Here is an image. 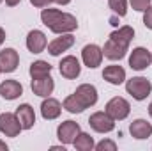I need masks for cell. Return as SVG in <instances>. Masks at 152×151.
I'll list each match as a JSON object with an SVG mask.
<instances>
[{"label":"cell","mask_w":152,"mask_h":151,"mask_svg":"<svg viewBox=\"0 0 152 151\" xmlns=\"http://www.w3.org/2000/svg\"><path fill=\"white\" fill-rule=\"evenodd\" d=\"M4 41H5V30H4V29L0 27V44H2Z\"/></svg>","instance_id":"obj_33"},{"label":"cell","mask_w":152,"mask_h":151,"mask_svg":"<svg viewBox=\"0 0 152 151\" xmlns=\"http://www.w3.org/2000/svg\"><path fill=\"white\" fill-rule=\"evenodd\" d=\"M126 91L136 101H143L151 94L152 84H151V80H147L145 76H133V78H129L126 82Z\"/></svg>","instance_id":"obj_2"},{"label":"cell","mask_w":152,"mask_h":151,"mask_svg":"<svg viewBox=\"0 0 152 151\" xmlns=\"http://www.w3.org/2000/svg\"><path fill=\"white\" fill-rule=\"evenodd\" d=\"M0 151H7V144L4 141H0Z\"/></svg>","instance_id":"obj_34"},{"label":"cell","mask_w":152,"mask_h":151,"mask_svg":"<svg viewBox=\"0 0 152 151\" xmlns=\"http://www.w3.org/2000/svg\"><path fill=\"white\" fill-rule=\"evenodd\" d=\"M21 130L23 128H21L16 114L12 112L0 114V133H4L5 137H18Z\"/></svg>","instance_id":"obj_6"},{"label":"cell","mask_w":152,"mask_h":151,"mask_svg":"<svg viewBox=\"0 0 152 151\" xmlns=\"http://www.w3.org/2000/svg\"><path fill=\"white\" fill-rule=\"evenodd\" d=\"M103 48L101 46H97V44H87V46H83V50H81V61H83V64L87 66V68H90V70H96L97 66H101V62H103Z\"/></svg>","instance_id":"obj_7"},{"label":"cell","mask_w":152,"mask_h":151,"mask_svg":"<svg viewBox=\"0 0 152 151\" xmlns=\"http://www.w3.org/2000/svg\"><path fill=\"white\" fill-rule=\"evenodd\" d=\"M133 38H134V29L129 27V25H122V27H118L117 30H113L110 34V39H113V41L127 46V48H129V43L133 41Z\"/></svg>","instance_id":"obj_21"},{"label":"cell","mask_w":152,"mask_h":151,"mask_svg":"<svg viewBox=\"0 0 152 151\" xmlns=\"http://www.w3.org/2000/svg\"><path fill=\"white\" fill-rule=\"evenodd\" d=\"M81 132V128H80V124L76 123V121H71V119H67V121H62L60 124H58V128H57V137H58V141L62 142V144H73L76 139V135Z\"/></svg>","instance_id":"obj_4"},{"label":"cell","mask_w":152,"mask_h":151,"mask_svg":"<svg viewBox=\"0 0 152 151\" xmlns=\"http://www.w3.org/2000/svg\"><path fill=\"white\" fill-rule=\"evenodd\" d=\"M41 21L55 34H69L78 29V20L75 14L62 13L51 7H44L41 11Z\"/></svg>","instance_id":"obj_1"},{"label":"cell","mask_w":152,"mask_h":151,"mask_svg":"<svg viewBox=\"0 0 152 151\" xmlns=\"http://www.w3.org/2000/svg\"><path fill=\"white\" fill-rule=\"evenodd\" d=\"M75 94H76V98L85 105V109L94 107L97 103V89L92 84H81V85H78Z\"/></svg>","instance_id":"obj_11"},{"label":"cell","mask_w":152,"mask_h":151,"mask_svg":"<svg viewBox=\"0 0 152 151\" xmlns=\"http://www.w3.org/2000/svg\"><path fill=\"white\" fill-rule=\"evenodd\" d=\"M62 107H64L67 112H71V114H81L83 110H85V105L76 98V94H69V96L64 100Z\"/></svg>","instance_id":"obj_24"},{"label":"cell","mask_w":152,"mask_h":151,"mask_svg":"<svg viewBox=\"0 0 152 151\" xmlns=\"http://www.w3.org/2000/svg\"><path fill=\"white\" fill-rule=\"evenodd\" d=\"M96 150L97 151H115L117 150V144H115L113 141H110V139H104V141H101V142L96 144Z\"/></svg>","instance_id":"obj_26"},{"label":"cell","mask_w":152,"mask_h":151,"mask_svg":"<svg viewBox=\"0 0 152 151\" xmlns=\"http://www.w3.org/2000/svg\"><path fill=\"white\" fill-rule=\"evenodd\" d=\"M58 71H60V75L64 76V78H67V80H75V78H78L80 73H81L80 61L76 59L75 55H67V57H64V59L60 61V64H58Z\"/></svg>","instance_id":"obj_10"},{"label":"cell","mask_w":152,"mask_h":151,"mask_svg":"<svg viewBox=\"0 0 152 151\" xmlns=\"http://www.w3.org/2000/svg\"><path fill=\"white\" fill-rule=\"evenodd\" d=\"M149 115L152 117V101H151V105H149Z\"/></svg>","instance_id":"obj_35"},{"label":"cell","mask_w":152,"mask_h":151,"mask_svg":"<svg viewBox=\"0 0 152 151\" xmlns=\"http://www.w3.org/2000/svg\"><path fill=\"white\" fill-rule=\"evenodd\" d=\"M0 4H2V0H0Z\"/></svg>","instance_id":"obj_38"},{"label":"cell","mask_w":152,"mask_h":151,"mask_svg":"<svg viewBox=\"0 0 152 151\" xmlns=\"http://www.w3.org/2000/svg\"><path fill=\"white\" fill-rule=\"evenodd\" d=\"M151 62H152V53H151Z\"/></svg>","instance_id":"obj_36"},{"label":"cell","mask_w":152,"mask_h":151,"mask_svg":"<svg viewBox=\"0 0 152 151\" xmlns=\"http://www.w3.org/2000/svg\"><path fill=\"white\" fill-rule=\"evenodd\" d=\"M88 124L97 133H110L115 128V121L106 112H94L88 117Z\"/></svg>","instance_id":"obj_5"},{"label":"cell","mask_w":152,"mask_h":151,"mask_svg":"<svg viewBox=\"0 0 152 151\" xmlns=\"http://www.w3.org/2000/svg\"><path fill=\"white\" fill-rule=\"evenodd\" d=\"M151 64V52L143 46H136L133 48L131 55H129V66L131 70H136V71H143L147 70Z\"/></svg>","instance_id":"obj_8"},{"label":"cell","mask_w":152,"mask_h":151,"mask_svg":"<svg viewBox=\"0 0 152 151\" xmlns=\"http://www.w3.org/2000/svg\"><path fill=\"white\" fill-rule=\"evenodd\" d=\"M21 0H5V4L9 5V7H14V5H18Z\"/></svg>","instance_id":"obj_30"},{"label":"cell","mask_w":152,"mask_h":151,"mask_svg":"<svg viewBox=\"0 0 152 151\" xmlns=\"http://www.w3.org/2000/svg\"><path fill=\"white\" fill-rule=\"evenodd\" d=\"M143 25L152 30V4L143 11Z\"/></svg>","instance_id":"obj_28"},{"label":"cell","mask_w":152,"mask_h":151,"mask_svg":"<svg viewBox=\"0 0 152 151\" xmlns=\"http://www.w3.org/2000/svg\"><path fill=\"white\" fill-rule=\"evenodd\" d=\"M104 112L108 114L113 121H124V119L129 115V112H131V105H129V101H127L126 98L115 96V98H112V100L106 103Z\"/></svg>","instance_id":"obj_3"},{"label":"cell","mask_w":152,"mask_h":151,"mask_svg":"<svg viewBox=\"0 0 152 151\" xmlns=\"http://www.w3.org/2000/svg\"><path fill=\"white\" fill-rule=\"evenodd\" d=\"M51 150L53 151H66V144H62V146H51Z\"/></svg>","instance_id":"obj_32"},{"label":"cell","mask_w":152,"mask_h":151,"mask_svg":"<svg viewBox=\"0 0 152 151\" xmlns=\"http://www.w3.org/2000/svg\"><path fill=\"white\" fill-rule=\"evenodd\" d=\"M0 73H2V70H0Z\"/></svg>","instance_id":"obj_37"},{"label":"cell","mask_w":152,"mask_h":151,"mask_svg":"<svg viewBox=\"0 0 152 151\" xmlns=\"http://www.w3.org/2000/svg\"><path fill=\"white\" fill-rule=\"evenodd\" d=\"M103 78L112 84V85H120L124 84L126 80V70L122 66H117V64H112V66H106L103 70Z\"/></svg>","instance_id":"obj_20"},{"label":"cell","mask_w":152,"mask_h":151,"mask_svg":"<svg viewBox=\"0 0 152 151\" xmlns=\"http://www.w3.org/2000/svg\"><path fill=\"white\" fill-rule=\"evenodd\" d=\"M129 4H131V7H133L134 11L143 13V11L151 5V0H129Z\"/></svg>","instance_id":"obj_27"},{"label":"cell","mask_w":152,"mask_h":151,"mask_svg":"<svg viewBox=\"0 0 152 151\" xmlns=\"http://www.w3.org/2000/svg\"><path fill=\"white\" fill-rule=\"evenodd\" d=\"M28 73L32 78H41V76H46L51 73V64L46 62V61H34L30 64V70Z\"/></svg>","instance_id":"obj_23"},{"label":"cell","mask_w":152,"mask_h":151,"mask_svg":"<svg viewBox=\"0 0 152 151\" xmlns=\"http://www.w3.org/2000/svg\"><path fill=\"white\" fill-rule=\"evenodd\" d=\"M23 94V85L18 80H4L0 84V96L7 101H12Z\"/></svg>","instance_id":"obj_16"},{"label":"cell","mask_w":152,"mask_h":151,"mask_svg":"<svg viewBox=\"0 0 152 151\" xmlns=\"http://www.w3.org/2000/svg\"><path fill=\"white\" fill-rule=\"evenodd\" d=\"M14 114H16V117H18V121H20V124H21L23 130H30L36 124V112H34V109L28 103H21L16 109Z\"/></svg>","instance_id":"obj_18"},{"label":"cell","mask_w":152,"mask_h":151,"mask_svg":"<svg viewBox=\"0 0 152 151\" xmlns=\"http://www.w3.org/2000/svg\"><path fill=\"white\" fill-rule=\"evenodd\" d=\"M129 133H131V137H134L138 141L149 139L152 135V124L147 119H134L129 124Z\"/></svg>","instance_id":"obj_19"},{"label":"cell","mask_w":152,"mask_h":151,"mask_svg":"<svg viewBox=\"0 0 152 151\" xmlns=\"http://www.w3.org/2000/svg\"><path fill=\"white\" fill-rule=\"evenodd\" d=\"M73 146H75V150H78V151H92L96 148V142H94V139H92L88 133L80 132V133L76 135Z\"/></svg>","instance_id":"obj_22"},{"label":"cell","mask_w":152,"mask_h":151,"mask_svg":"<svg viewBox=\"0 0 152 151\" xmlns=\"http://www.w3.org/2000/svg\"><path fill=\"white\" fill-rule=\"evenodd\" d=\"M127 50H129L127 46H124V44H120V43H117V41L108 38V41L103 46V55L106 59H110V61H120V59L126 57Z\"/></svg>","instance_id":"obj_17"},{"label":"cell","mask_w":152,"mask_h":151,"mask_svg":"<svg viewBox=\"0 0 152 151\" xmlns=\"http://www.w3.org/2000/svg\"><path fill=\"white\" fill-rule=\"evenodd\" d=\"M20 64V53L14 48H4L0 52V70L2 73H12Z\"/></svg>","instance_id":"obj_12"},{"label":"cell","mask_w":152,"mask_h":151,"mask_svg":"<svg viewBox=\"0 0 152 151\" xmlns=\"http://www.w3.org/2000/svg\"><path fill=\"white\" fill-rule=\"evenodd\" d=\"M73 44H75V36L71 32L69 34H58V38H55L53 41L48 43V52H50V55L58 57L60 53L67 52Z\"/></svg>","instance_id":"obj_9"},{"label":"cell","mask_w":152,"mask_h":151,"mask_svg":"<svg viewBox=\"0 0 152 151\" xmlns=\"http://www.w3.org/2000/svg\"><path fill=\"white\" fill-rule=\"evenodd\" d=\"M55 4H58V5H67V4H71V0H53Z\"/></svg>","instance_id":"obj_31"},{"label":"cell","mask_w":152,"mask_h":151,"mask_svg":"<svg viewBox=\"0 0 152 151\" xmlns=\"http://www.w3.org/2000/svg\"><path fill=\"white\" fill-rule=\"evenodd\" d=\"M30 87H32V93L36 96L48 98L53 93V89H55V82H53L51 75H46V76H41V78H32Z\"/></svg>","instance_id":"obj_13"},{"label":"cell","mask_w":152,"mask_h":151,"mask_svg":"<svg viewBox=\"0 0 152 151\" xmlns=\"http://www.w3.org/2000/svg\"><path fill=\"white\" fill-rule=\"evenodd\" d=\"M62 103L55 98H44L42 103H41V115L46 119V121H51V119H57L60 114H62Z\"/></svg>","instance_id":"obj_15"},{"label":"cell","mask_w":152,"mask_h":151,"mask_svg":"<svg viewBox=\"0 0 152 151\" xmlns=\"http://www.w3.org/2000/svg\"><path fill=\"white\" fill-rule=\"evenodd\" d=\"M53 0H30V4L34 5V7H39V9H44V7H50V4H51Z\"/></svg>","instance_id":"obj_29"},{"label":"cell","mask_w":152,"mask_h":151,"mask_svg":"<svg viewBox=\"0 0 152 151\" xmlns=\"http://www.w3.org/2000/svg\"><path fill=\"white\" fill-rule=\"evenodd\" d=\"M46 46H48V39H46V34L42 30L34 29V30L28 32V36H27V48H28V52L41 53V52H44Z\"/></svg>","instance_id":"obj_14"},{"label":"cell","mask_w":152,"mask_h":151,"mask_svg":"<svg viewBox=\"0 0 152 151\" xmlns=\"http://www.w3.org/2000/svg\"><path fill=\"white\" fill-rule=\"evenodd\" d=\"M110 9L113 11L117 16H126L127 14V0H108Z\"/></svg>","instance_id":"obj_25"}]
</instances>
